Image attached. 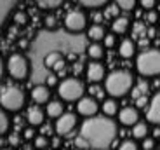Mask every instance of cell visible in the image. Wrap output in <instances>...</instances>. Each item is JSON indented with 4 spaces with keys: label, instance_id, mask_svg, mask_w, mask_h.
<instances>
[{
    "label": "cell",
    "instance_id": "obj_47",
    "mask_svg": "<svg viewBox=\"0 0 160 150\" xmlns=\"http://www.w3.org/2000/svg\"><path fill=\"white\" fill-rule=\"evenodd\" d=\"M153 134L158 138V136H160V127H155V129H153Z\"/></svg>",
    "mask_w": 160,
    "mask_h": 150
},
{
    "label": "cell",
    "instance_id": "obj_39",
    "mask_svg": "<svg viewBox=\"0 0 160 150\" xmlns=\"http://www.w3.org/2000/svg\"><path fill=\"white\" fill-rule=\"evenodd\" d=\"M157 5V2H153V0H143L141 2V7H144V9H153Z\"/></svg>",
    "mask_w": 160,
    "mask_h": 150
},
{
    "label": "cell",
    "instance_id": "obj_40",
    "mask_svg": "<svg viewBox=\"0 0 160 150\" xmlns=\"http://www.w3.org/2000/svg\"><path fill=\"white\" fill-rule=\"evenodd\" d=\"M51 133H52L51 126H42V129H40V134H42V136H49Z\"/></svg>",
    "mask_w": 160,
    "mask_h": 150
},
{
    "label": "cell",
    "instance_id": "obj_28",
    "mask_svg": "<svg viewBox=\"0 0 160 150\" xmlns=\"http://www.w3.org/2000/svg\"><path fill=\"white\" fill-rule=\"evenodd\" d=\"M118 150H138V143L134 140H124L120 143Z\"/></svg>",
    "mask_w": 160,
    "mask_h": 150
},
{
    "label": "cell",
    "instance_id": "obj_26",
    "mask_svg": "<svg viewBox=\"0 0 160 150\" xmlns=\"http://www.w3.org/2000/svg\"><path fill=\"white\" fill-rule=\"evenodd\" d=\"M9 129V117L5 110H0V134H4Z\"/></svg>",
    "mask_w": 160,
    "mask_h": 150
},
{
    "label": "cell",
    "instance_id": "obj_29",
    "mask_svg": "<svg viewBox=\"0 0 160 150\" xmlns=\"http://www.w3.org/2000/svg\"><path fill=\"white\" fill-rule=\"evenodd\" d=\"M49 145V140L47 136H42V134H38L35 138V148H47Z\"/></svg>",
    "mask_w": 160,
    "mask_h": 150
},
{
    "label": "cell",
    "instance_id": "obj_46",
    "mask_svg": "<svg viewBox=\"0 0 160 150\" xmlns=\"http://www.w3.org/2000/svg\"><path fill=\"white\" fill-rule=\"evenodd\" d=\"M148 35H150V39H153V37H155V28H150L148 30Z\"/></svg>",
    "mask_w": 160,
    "mask_h": 150
},
{
    "label": "cell",
    "instance_id": "obj_41",
    "mask_svg": "<svg viewBox=\"0 0 160 150\" xmlns=\"http://www.w3.org/2000/svg\"><path fill=\"white\" fill-rule=\"evenodd\" d=\"M136 105H138V106H141V108H143L144 105H148V100H146V96L138 98V100H136Z\"/></svg>",
    "mask_w": 160,
    "mask_h": 150
},
{
    "label": "cell",
    "instance_id": "obj_42",
    "mask_svg": "<svg viewBox=\"0 0 160 150\" xmlns=\"http://www.w3.org/2000/svg\"><path fill=\"white\" fill-rule=\"evenodd\" d=\"M146 19H148V23H155V21L158 19V16H157V12H155V11H152L148 16H146Z\"/></svg>",
    "mask_w": 160,
    "mask_h": 150
},
{
    "label": "cell",
    "instance_id": "obj_31",
    "mask_svg": "<svg viewBox=\"0 0 160 150\" xmlns=\"http://www.w3.org/2000/svg\"><path fill=\"white\" fill-rule=\"evenodd\" d=\"M104 45L106 47H113L115 45V42H117V37H115V33H106V37H104Z\"/></svg>",
    "mask_w": 160,
    "mask_h": 150
},
{
    "label": "cell",
    "instance_id": "obj_8",
    "mask_svg": "<svg viewBox=\"0 0 160 150\" xmlns=\"http://www.w3.org/2000/svg\"><path fill=\"white\" fill-rule=\"evenodd\" d=\"M77 121L78 119H77L75 114H63L56 121V126H54L58 136H70L72 131L77 127Z\"/></svg>",
    "mask_w": 160,
    "mask_h": 150
},
{
    "label": "cell",
    "instance_id": "obj_21",
    "mask_svg": "<svg viewBox=\"0 0 160 150\" xmlns=\"http://www.w3.org/2000/svg\"><path fill=\"white\" fill-rule=\"evenodd\" d=\"M117 112H118V103H117V100H113V98L104 100L103 101V114H104V117H112V115L117 114Z\"/></svg>",
    "mask_w": 160,
    "mask_h": 150
},
{
    "label": "cell",
    "instance_id": "obj_30",
    "mask_svg": "<svg viewBox=\"0 0 160 150\" xmlns=\"http://www.w3.org/2000/svg\"><path fill=\"white\" fill-rule=\"evenodd\" d=\"M82 7H103L104 2L103 0H84V2H80Z\"/></svg>",
    "mask_w": 160,
    "mask_h": 150
},
{
    "label": "cell",
    "instance_id": "obj_45",
    "mask_svg": "<svg viewBox=\"0 0 160 150\" xmlns=\"http://www.w3.org/2000/svg\"><path fill=\"white\" fill-rule=\"evenodd\" d=\"M2 75H4V61L0 58V79H2Z\"/></svg>",
    "mask_w": 160,
    "mask_h": 150
},
{
    "label": "cell",
    "instance_id": "obj_13",
    "mask_svg": "<svg viewBox=\"0 0 160 150\" xmlns=\"http://www.w3.org/2000/svg\"><path fill=\"white\" fill-rule=\"evenodd\" d=\"M87 79L89 82H94V84H98V82H101L104 79V66L101 65L99 61H92V63H89L87 65Z\"/></svg>",
    "mask_w": 160,
    "mask_h": 150
},
{
    "label": "cell",
    "instance_id": "obj_20",
    "mask_svg": "<svg viewBox=\"0 0 160 150\" xmlns=\"http://www.w3.org/2000/svg\"><path fill=\"white\" fill-rule=\"evenodd\" d=\"M63 110H64L63 103L58 101V100L47 103V115H49V117H52V119H59L61 115H63Z\"/></svg>",
    "mask_w": 160,
    "mask_h": 150
},
{
    "label": "cell",
    "instance_id": "obj_18",
    "mask_svg": "<svg viewBox=\"0 0 160 150\" xmlns=\"http://www.w3.org/2000/svg\"><path fill=\"white\" fill-rule=\"evenodd\" d=\"M89 39L94 40V44H98L99 40H104V37H106V30H104L103 24H92L91 28H89Z\"/></svg>",
    "mask_w": 160,
    "mask_h": 150
},
{
    "label": "cell",
    "instance_id": "obj_16",
    "mask_svg": "<svg viewBox=\"0 0 160 150\" xmlns=\"http://www.w3.org/2000/svg\"><path fill=\"white\" fill-rule=\"evenodd\" d=\"M118 54L122 58H132L136 54V44L131 39H124L118 45Z\"/></svg>",
    "mask_w": 160,
    "mask_h": 150
},
{
    "label": "cell",
    "instance_id": "obj_49",
    "mask_svg": "<svg viewBox=\"0 0 160 150\" xmlns=\"http://www.w3.org/2000/svg\"><path fill=\"white\" fill-rule=\"evenodd\" d=\"M91 150H101V148H91Z\"/></svg>",
    "mask_w": 160,
    "mask_h": 150
},
{
    "label": "cell",
    "instance_id": "obj_43",
    "mask_svg": "<svg viewBox=\"0 0 160 150\" xmlns=\"http://www.w3.org/2000/svg\"><path fill=\"white\" fill-rule=\"evenodd\" d=\"M103 12H96V14H94V24H99L101 21H103Z\"/></svg>",
    "mask_w": 160,
    "mask_h": 150
},
{
    "label": "cell",
    "instance_id": "obj_6",
    "mask_svg": "<svg viewBox=\"0 0 160 150\" xmlns=\"http://www.w3.org/2000/svg\"><path fill=\"white\" fill-rule=\"evenodd\" d=\"M7 70H9V73H11L12 79L23 80V79H26L30 75V63L23 54L16 53V54H12V56L9 58Z\"/></svg>",
    "mask_w": 160,
    "mask_h": 150
},
{
    "label": "cell",
    "instance_id": "obj_34",
    "mask_svg": "<svg viewBox=\"0 0 160 150\" xmlns=\"http://www.w3.org/2000/svg\"><path fill=\"white\" fill-rule=\"evenodd\" d=\"M26 14H24L23 11H19V12H16L14 14V23H18V24H26Z\"/></svg>",
    "mask_w": 160,
    "mask_h": 150
},
{
    "label": "cell",
    "instance_id": "obj_3",
    "mask_svg": "<svg viewBox=\"0 0 160 150\" xmlns=\"http://www.w3.org/2000/svg\"><path fill=\"white\" fill-rule=\"evenodd\" d=\"M136 68L143 77L160 75V49L146 47L136 58Z\"/></svg>",
    "mask_w": 160,
    "mask_h": 150
},
{
    "label": "cell",
    "instance_id": "obj_5",
    "mask_svg": "<svg viewBox=\"0 0 160 150\" xmlns=\"http://www.w3.org/2000/svg\"><path fill=\"white\" fill-rule=\"evenodd\" d=\"M85 85L84 82L77 77H66L58 85V94L64 101H80L84 98Z\"/></svg>",
    "mask_w": 160,
    "mask_h": 150
},
{
    "label": "cell",
    "instance_id": "obj_9",
    "mask_svg": "<svg viewBox=\"0 0 160 150\" xmlns=\"http://www.w3.org/2000/svg\"><path fill=\"white\" fill-rule=\"evenodd\" d=\"M98 110H99V105H98L96 98H92V96H84L78 103H77V112H78L80 115L87 117V119L96 117Z\"/></svg>",
    "mask_w": 160,
    "mask_h": 150
},
{
    "label": "cell",
    "instance_id": "obj_32",
    "mask_svg": "<svg viewBox=\"0 0 160 150\" xmlns=\"http://www.w3.org/2000/svg\"><path fill=\"white\" fill-rule=\"evenodd\" d=\"M38 5H40V7H47V9H51V7H59L61 2H59V0H54V2H51V0H47V2H45V0H40Z\"/></svg>",
    "mask_w": 160,
    "mask_h": 150
},
{
    "label": "cell",
    "instance_id": "obj_37",
    "mask_svg": "<svg viewBox=\"0 0 160 150\" xmlns=\"http://www.w3.org/2000/svg\"><path fill=\"white\" fill-rule=\"evenodd\" d=\"M9 143H11L12 147H18L19 145V134H11V136H9Z\"/></svg>",
    "mask_w": 160,
    "mask_h": 150
},
{
    "label": "cell",
    "instance_id": "obj_4",
    "mask_svg": "<svg viewBox=\"0 0 160 150\" xmlns=\"http://www.w3.org/2000/svg\"><path fill=\"white\" fill-rule=\"evenodd\" d=\"M24 101H26L24 91L18 85H5L0 91V106L5 112H19L24 106Z\"/></svg>",
    "mask_w": 160,
    "mask_h": 150
},
{
    "label": "cell",
    "instance_id": "obj_36",
    "mask_svg": "<svg viewBox=\"0 0 160 150\" xmlns=\"http://www.w3.org/2000/svg\"><path fill=\"white\" fill-rule=\"evenodd\" d=\"M45 26H47V28H56V18L54 16H47L45 18Z\"/></svg>",
    "mask_w": 160,
    "mask_h": 150
},
{
    "label": "cell",
    "instance_id": "obj_1",
    "mask_svg": "<svg viewBox=\"0 0 160 150\" xmlns=\"http://www.w3.org/2000/svg\"><path fill=\"white\" fill-rule=\"evenodd\" d=\"M117 138V124L110 117L96 115L80 126V140L78 145L91 147V148H101L104 150L110 147Z\"/></svg>",
    "mask_w": 160,
    "mask_h": 150
},
{
    "label": "cell",
    "instance_id": "obj_33",
    "mask_svg": "<svg viewBox=\"0 0 160 150\" xmlns=\"http://www.w3.org/2000/svg\"><path fill=\"white\" fill-rule=\"evenodd\" d=\"M89 93H91L92 96H96V98H99V100H101V98L106 94V91H103L101 87H98V85H92L91 89H89Z\"/></svg>",
    "mask_w": 160,
    "mask_h": 150
},
{
    "label": "cell",
    "instance_id": "obj_2",
    "mask_svg": "<svg viewBox=\"0 0 160 150\" xmlns=\"http://www.w3.org/2000/svg\"><path fill=\"white\" fill-rule=\"evenodd\" d=\"M132 84H134V77L132 73L127 70H113L106 75L104 79V91L113 98H122L132 89Z\"/></svg>",
    "mask_w": 160,
    "mask_h": 150
},
{
    "label": "cell",
    "instance_id": "obj_11",
    "mask_svg": "<svg viewBox=\"0 0 160 150\" xmlns=\"http://www.w3.org/2000/svg\"><path fill=\"white\" fill-rule=\"evenodd\" d=\"M44 65H45V68H51V70H54L56 73H61L64 70L66 61H64V58H63L61 53H58V51H51V53H47V56L44 58Z\"/></svg>",
    "mask_w": 160,
    "mask_h": 150
},
{
    "label": "cell",
    "instance_id": "obj_38",
    "mask_svg": "<svg viewBox=\"0 0 160 150\" xmlns=\"http://www.w3.org/2000/svg\"><path fill=\"white\" fill-rule=\"evenodd\" d=\"M45 85H47V87H52V85H58V77L54 75V73L47 77V84H45Z\"/></svg>",
    "mask_w": 160,
    "mask_h": 150
},
{
    "label": "cell",
    "instance_id": "obj_23",
    "mask_svg": "<svg viewBox=\"0 0 160 150\" xmlns=\"http://www.w3.org/2000/svg\"><path fill=\"white\" fill-rule=\"evenodd\" d=\"M12 5H14V2H11V0H0V24H2V21L7 18V14H9Z\"/></svg>",
    "mask_w": 160,
    "mask_h": 150
},
{
    "label": "cell",
    "instance_id": "obj_14",
    "mask_svg": "<svg viewBox=\"0 0 160 150\" xmlns=\"http://www.w3.org/2000/svg\"><path fill=\"white\" fill-rule=\"evenodd\" d=\"M26 119L32 126H44L45 121V114L40 106H30L28 112H26Z\"/></svg>",
    "mask_w": 160,
    "mask_h": 150
},
{
    "label": "cell",
    "instance_id": "obj_24",
    "mask_svg": "<svg viewBox=\"0 0 160 150\" xmlns=\"http://www.w3.org/2000/svg\"><path fill=\"white\" fill-rule=\"evenodd\" d=\"M146 93H148V84H146L144 79H141L139 84H138V87L132 91V96L138 100V98H141V96H146Z\"/></svg>",
    "mask_w": 160,
    "mask_h": 150
},
{
    "label": "cell",
    "instance_id": "obj_48",
    "mask_svg": "<svg viewBox=\"0 0 160 150\" xmlns=\"http://www.w3.org/2000/svg\"><path fill=\"white\" fill-rule=\"evenodd\" d=\"M23 150H33V147H28V145H26V147H24Z\"/></svg>",
    "mask_w": 160,
    "mask_h": 150
},
{
    "label": "cell",
    "instance_id": "obj_12",
    "mask_svg": "<svg viewBox=\"0 0 160 150\" xmlns=\"http://www.w3.org/2000/svg\"><path fill=\"white\" fill-rule=\"evenodd\" d=\"M146 121L160 126V91L157 94H153V98L148 103V110H146Z\"/></svg>",
    "mask_w": 160,
    "mask_h": 150
},
{
    "label": "cell",
    "instance_id": "obj_22",
    "mask_svg": "<svg viewBox=\"0 0 160 150\" xmlns=\"http://www.w3.org/2000/svg\"><path fill=\"white\" fill-rule=\"evenodd\" d=\"M103 45H99V44H91L87 47V54H89V58H92L94 61H98L99 58H103Z\"/></svg>",
    "mask_w": 160,
    "mask_h": 150
},
{
    "label": "cell",
    "instance_id": "obj_25",
    "mask_svg": "<svg viewBox=\"0 0 160 150\" xmlns=\"http://www.w3.org/2000/svg\"><path fill=\"white\" fill-rule=\"evenodd\" d=\"M118 5L117 4H112V5H108V7L104 9V12H103V16L104 18H108V19H117L118 18Z\"/></svg>",
    "mask_w": 160,
    "mask_h": 150
},
{
    "label": "cell",
    "instance_id": "obj_44",
    "mask_svg": "<svg viewBox=\"0 0 160 150\" xmlns=\"http://www.w3.org/2000/svg\"><path fill=\"white\" fill-rule=\"evenodd\" d=\"M33 134H35V133H33V129H32V127H28V129H24V138H26V140H32V138H33Z\"/></svg>",
    "mask_w": 160,
    "mask_h": 150
},
{
    "label": "cell",
    "instance_id": "obj_17",
    "mask_svg": "<svg viewBox=\"0 0 160 150\" xmlns=\"http://www.w3.org/2000/svg\"><path fill=\"white\" fill-rule=\"evenodd\" d=\"M148 133H150L148 122H143V121H139L136 126H132V129H131V134H132V138H134V140L148 138Z\"/></svg>",
    "mask_w": 160,
    "mask_h": 150
},
{
    "label": "cell",
    "instance_id": "obj_10",
    "mask_svg": "<svg viewBox=\"0 0 160 150\" xmlns=\"http://www.w3.org/2000/svg\"><path fill=\"white\" fill-rule=\"evenodd\" d=\"M118 122L122 126L132 127L139 122V112H138L136 106H124V108L118 112Z\"/></svg>",
    "mask_w": 160,
    "mask_h": 150
},
{
    "label": "cell",
    "instance_id": "obj_7",
    "mask_svg": "<svg viewBox=\"0 0 160 150\" xmlns=\"http://www.w3.org/2000/svg\"><path fill=\"white\" fill-rule=\"evenodd\" d=\"M64 26L72 33H78L82 30H85V26H87L85 12L82 9H72V11H68L66 16H64Z\"/></svg>",
    "mask_w": 160,
    "mask_h": 150
},
{
    "label": "cell",
    "instance_id": "obj_27",
    "mask_svg": "<svg viewBox=\"0 0 160 150\" xmlns=\"http://www.w3.org/2000/svg\"><path fill=\"white\" fill-rule=\"evenodd\" d=\"M115 4L118 5V9H122V11H132V9L136 7V2H134V0H118Z\"/></svg>",
    "mask_w": 160,
    "mask_h": 150
},
{
    "label": "cell",
    "instance_id": "obj_35",
    "mask_svg": "<svg viewBox=\"0 0 160 150\" xmlns=\"http://www.w3.org/2000/svg\"><path fill=\"white\" fill-rule=\"evenodd\" d=\"M143 148L144 150H155V140L153 138H144L143 140Z\"/></svg>",
    "mask_w": 160,
    "mask_h": 150
},
{
    "label": "cell",
    "instance_id": "obj_15",
    "mask_svg": "<svg viewBox=\"0 0 160 150\" xmlns=\"http://www.w3.org/2000/svg\"><path fill=\"white\" fill-rule=\"evenodd\" d=\"M49 98H51V91H49L47 85L38 84L32 89V100L35 103H40V105L42 103H49Z\"/></svg>",
    "mask_w": 160,
    "mask_h": 150
},
{
    "label": "cell",
    "instance_id": "obj_19",
    "mask_svg": "<svg viewBox=\"0 0 160 150\" xmlns=\"http://www.w3.org/2000/svg\"><path fill=\"white\" fill-rule=\"evenodd\" d=\"M129 18H125V16H118L117 19H113V23H112V30H113V33H118V35H122V33H125L127 32V28H129Z\"/></svg>",
    "mask_w": 160,
    "mask_h": 150
}]
</instances>
